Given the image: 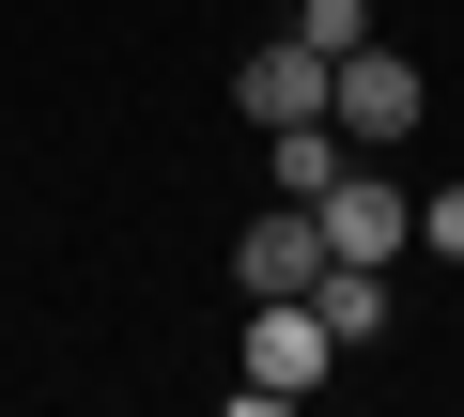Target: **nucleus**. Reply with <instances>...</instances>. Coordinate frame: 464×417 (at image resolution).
I'll return each mask as SVG.
<instances>
[{"instance_id":"obj_1","label":"nucleus","mask_w":464,"mask_h":417,"mask_svg":"<svg viewBox=\"0 0 464 417\" xmlns=\"http://www.w3.org/2000/svg\"><path fill=\"white\" fill-rule=\"evenodd\" d=\"M325 124H341V155H402V139L433 124V78H418L402 47H341V62H325Z\"/></svg>"},{"instance_id":"obj_2","label":"nucleus","mask_w":464,"mask_h":417,"mask_svg":"<svg viewBox=\"0 0 464 417\" xmlns=\"http://www.w3.org/2000/svg\"><path fill=\"white\" fill-rule=\"evenodd\" d=\"M310 232H325V263H372V279H387V263L418 248V201H402V185H387V170L356 155V170H341V185L310 201Z\"/></svg>"},{"instance_id":"obj_3","label":"nucleus","mask_w":464,"mask_h":417,"mask_svg":"<svg viewBox=\"0 0 464 417\" xmlns=\"http://www.w3.org/2000/svg\"><path fill=\"white\" fill-rule=\"evenodd\" d=\"M341 371V340L310 325V294H248V386H279V402H310Z\"/></svg>"},{"instance_id":"obj_4","label":"nucleus","mask_w":464,"mask_h":417,"mask_svg":"<svg viewBox=\"0 0 464 417\" xmlns=\"http://www.w3.org/2000/svg\"><path fill=\"white\" fill-rule=\"evenodd\" d=\"M325 279V232H310V201H264L248 232H232V294H310Z\"/></svg>"},{"instance_id":"obj_5","label":"nucleus","mask_w":464,"mask_h":417,"mask_svg":"<svg viewBox=\"0 0 464 417\" xmlns=\"http://www.w3.org/2000/svg\"><path fill=\"white\" fill-rule=\"evenodd\" d=\"M232 109H248V139H279V124H325V47H248V78H232Z\"/></svg>"},{"instance_id":"obj_6","label":"nucleus","mask_w":464,"mask_h":417,"mask_svg":"<svg viewBox=\"0 0 464 417\" xmlns=\"http://www.w3.org/2000/svg\"><path fill=\"white\" fill-rule=\"evenodd\" d=\"M310 325H325L341 355H372V340H387V279H372V263H325V279H310Z\"/></svg>"},{"instance_id":"obj_7","label":"nucleus","mask_w":464,"mask_h":417,"mask_svg":"<svg viewBox=\"0 0 464 417\" xmlns=\"http://www.w3.org/2000/svg\"><path fill=\"white\" fill-rule=\"evenodd\" d=\"M341 170H356V155H341V124H279V139H264V185H279V201H325Z\"/></svg>"},{"instance_id":"obj_8","label":"nucleus","mask_w":464,"mask_h":417,"mask_svg":"<svg viewBox=\"0 0 464 417\" xmlns=\"http://www.w3.org/2000/svg\"><path fill=\"white\" fill-rule=\"evenodd\" d=\"M295 47H325V62L372 47V0H295Z\"/></svg>"},{"instance_id":"obj_9","label":"nucleus","mask_w":464,"mask_h":417,"mask_svg":"<svg viewBox=\"0 0 464 417\" xmlns=\"http://www.w3.org/2000/svg\"><path fill=\"white\" fill-rule=\"evenodd\" d=\"M418 248H433V263H464V185H433V201H418Z\"/></svg>"},{"instance_id":"obj_10","label":"nucleus","mask_w":464,"mask_h":417,"mask_svg":"<svg viewBox=\"0 0 464 417\" xmlns=\"http://www.w3.org/2000/svg\"><path fill=\"white\" fill-rule=\"evenodd\" d=\"M217 417H310V402H279V386H232V402H217Z\"/></svg>"}]
</instances>
